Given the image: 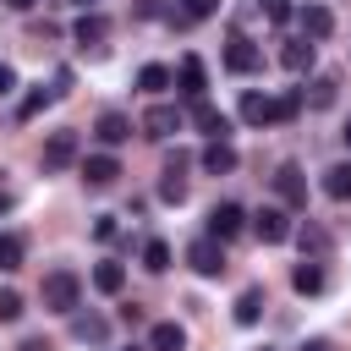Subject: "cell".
Segmentation results:
<instances>
[{
    "mask_svg": "<svg viewBox=\"0 0 351 351\" xmlns=\"http://www.w3.org/2000/svg\"><path fill=\"white\" fill-rule=\"evenodd\" d=\"M176 82H181V93L197 104V99H203V88H208V71H203V60H197V55H186V60H181V71H176Z\"/></svg>",
    "mask_w": 351,
    "mask_h": 351,
    "instance_id": "obj_16",
    "label": "cell"
},
{
    "mask_svg": "<svg viewBox=\"0 0 351 351\" xmlns=\"http://www.w3.org/2000/svg\"><path fill=\"white\" fill-rule=\"evenodd\" d=\"M302 351H329V346H324V340H307V346H302Z\"/></svg>",
    "mask_w": 351,
    "mask_h": 351,
    "instance_id": "obj_40",
    "label": "cell"
},
{
    "mask_svg": "<svg viewBox=\"0 0 351 351\" xmlns=\"http://www.w3.org/2000/svg\"><path fill=\"white\" fill-rule=\"evenodd\" d=\"M16 318H22V291L0 285V324H16Z\"/></svg>",
    "mask_w": 351,
    "mask_h": 351,
    "instance_id": "obj_30",
    "label": "cell"
},
{
    "mask_svg": "<svg viewBox=\"0 0 351 351\" xmlns=\"http://www.w3.org/2000/svg\"><path fill=\"white\" fill-rule=\"evenodd\" d=\"M71 5H82V11H93V5H99V0H71Z\"/></svg>",
    "mask_w": 351,
    "mask_h": 351,
    "instance_id": "obj_41",
    "label": "cell"
},
{
    "mask_svg": "<svg viewBox=\"0 0 351 351\" xmlns=\"http://www.w3.org/2000/svg\"><path fill=\"white\" fill-rule=\"evenodd\" d=\"M186 346V329L181 324H154L148 329V351H181Z\"/></svg>",
    "mask_w": 351,
    "mask_h": 351,
    "instance_id": "obj_23",
    "label": "cell"
},
{
    "mask_svg": "<svg viewBox=\"0 0 351 351\" xmlns=\"http://www.w3.org/2000/svg\"><path fill=\"white\" fill-rule=\"evenodd\" d=\"M291 285H296V296H318V291H324V263H318V258H302V263L291 269Z\"/></svg>",
    "mask_w": 351,
    "mask_h": 351,
    "instance_id": "obj_18",
    "label": "cell"
},
{
    "mask_svg": "<svg viewBox=\"0 0 351 351\" xmlns=\"http://www.w3.org/2000/svg\"><path fill=\"white\" fill-rule=\"evenodd\" d=\"M93 236H99V241H110V236H115V219H110V214H99V219H93Z\"/></svg>",
    "mask_w": 351,
    "mask_h": 351,
    "instance_id": "obj_36",
    "label": "cell"
},
{
    "mask_svg": "<svg viewBox=\"0 0 351 351\" xmlns=\"http://www.w3.org/2000/svg\"><path fill=\"white\" fill-rule=\"evenodd\" d=\"M241 225H247L241 203H214V208H208V236H214V241H230Z\"/></svg>",
    "mask_w": 351,
    "mask_h": 351,
    "instance_id": "obj_9",
    "label": "cell"
},
{
    "mask_svg": "<svg viewBox=\"0 0 351 351\" xmlns=\"http://www.w3.org/2000/svg\"><path fill=\"white\" fill-rule=\"evenodd\" d=\"M5 5H11V11H27V5H33V0H5Z\"/></svg>",
    "mask_w": 351,
    "mask_h": 351,
    "instance_id": "obj_39",
    "label": "cell"
},
{
    "mask_svg": "<svg viewBox=\"0 0 351 351\" xmlns=\"http://www.w3.org/2000/svg\"><path fill=\"white\" fill-rule=\"evenodd\" d=\"M137 126H143V137L165 143V137H176V132H181V110H176V104H148Z\"/></svg>",
    "mask_w": 351,
    "mask_h": 351,
    "instance_id": "obj_4",
    "label": "cell"
},
{
    "mask_svg": "<svg viewBox=\"0 0 351 351\" xmlns=\"http://www.w3.org/2000/svg\"><path fill=\"white\" fill-rule=\"evenodd\" d=\"M324 197H335V203L351 197V165H329L324 170Z\"/></svg>",
    "mask_w": 351,
    "mask_h": 351,
    "instance_id": "obj_25",
    "label": "cell"
},
{
    "mask_svg": "<svg viewBox=\"0 0 351 351\" xmlns=\"http://www.w3.org/2000/svg\"><path fill=\"white\" fill-rule=\"evenodd\" d=\"M93 137H99L104 148H115V143H126V137H132V121H126L121 110H104V115L93 121Z\"/></svg>",
    "mask_w": 351,
    "mask_h": 351,
    "instance_id": "obj_13",
    "label": "cell"
},
{
    "mask_svg": "<svg viewBox=\"0 0 351 351\" xmlns=\"http://www.w3.org/2000/svg\"><path fill=\"white\" fill-rule=\"evenodd\" d=\"M49 99H55V93H44V88H33V93H27L22 104H16V115H22V121H33V115H38V110H44Z\"/></svg>",
    "mask_w": 351,
    "mask_h": 351,
    "instance_id": "obj_33",
    "label": "cell"
},
{
    "mask_svg": "<svg viewBox=\"0 0 351 351\" xmlns=\"http://www.w3.org/2000/svg\"><path fill=\"white\" fill-rule=\"evenodd\" d=\"M192 121H197V132H208V143H225V132H230V115H225V110H214L208 99H197V104H192Z\"/></svg>",
    "mask_w": 351,
    "mask_h": 351,
    "instance_id": "obj_12",
    "label": "cell"
},
{
    "mask_svg": "<svg viewBox=\"0 0 351 351\" xmlns=\"http://www.w3.org/2000/svg\"><path fill=\"white\" fill-rule=\"evenodd\" d=\"M296 27H302V38H307V44H318V38H329V33H335V11H329V5H318V0H307V5L296 11Z\"/></svg>",
    "mask_w": 351,
    "mask_h": 351,
    "instance_id": "obj_6",
    "label": "cell"
},
{
    "mask_svg": "<svg viewBox=\"0 0 351 351\" xmlns=\"http://www.w3.org/2000/svg\"><path fill=\"white\" fill-rule=\"evenodd\" d=\"M258 5H263V16H269L274 27H285V22L296 16V11H291V0H258Z\"/></svg>",
    "mask_w": 351,
    "mask_h": 351,
    "instance_id": "obj_34",
    "label": "cell"
},
{
    "mask_svg": "<svg viewBox=\"0 0 351 351\" xmlns=\"http://www.w3.org/2000/svg\"><path fill=\"white\" fill-rule=\"evenodd\" d=\"M121 285H126V269H121V263H99V269H93V291H104V296H115Z\"/></svg>",
    "mask_w": 351,
    "mask_h": 351,
    "instance_id": "obj_27",
    "label": "cell"
},
{
    "mask_svg": "<svg viewBox=\"0 0 351 351\" xmlns=\"http://www.w3.org/2000/svg\"><path fill=\"white\" fill-rule=\"evenodd\" d=\"M186 165H192L186 148H176V154L165 159V170H159V176H165V181H159V197H165V203H181V197H186Z\"/></svg>",
    "mask_w": 351,
    "mask_h": 351,
    "instance_id": "obj_5",
    "label": "cell"
},
{
    "mask_svg": "<svg viewBox=\"0 0 351 351\" xmlns=\"http://www.w3.org/2000/svg\"><path fill=\"white\" fill-rule=\"evenodd\" d=\"M115 176H121V159H115V154H88V159H82V181H88V186H110Z\"/></svg>",
    "mask_w": 351,
    "mask_h": 351,
    "instance_id": "obj_14",
    "label": "cell"
},
{
    "mask_svg": "<svg viewBox=\"0 0 351 351\" xmlns=\"http://www.w3.org/2000/svg\"><path fill=\"white\" fill-rule=\"evenodd\" d=\"M170 82H176V71H170V66H159V60H148V66L137 71V88H143V93H165Z\"/></svg>",
    "mask_w": 351,
    "mask_h": 351,
    "instance_id": "obj_24",
    "label": "cell"
},
{
    "mask_svg": "<svg viewBox=\"0 0 351 351\" xmlns=\"http://www.w3.org/2000/svg\"><path fill=\"white\" fill-rule=\"evenodd\" d=\"M11 88H16V71H11V66H5V60H0V99H5V93H11Z\"/></svg>",
    "mask_w": 351,
    "mask_h": 351,
    "instance_id": "obj_37",
    "label": "cell"
},
{
    "mask_svg": "<svg viewBox=\"0 0 351 351\" xmlns=\"http://www.w3.org/2000/svg\"><path fill=\"white\" fill-rule=\"evenodd\" d=\"M225 66H230V71H241V77H252V71L263 66V55H258V44H252V38H241V33H236V38L225 44Z\"/></svg>",
    "mask_w": 351,
    "mask_h": 351,
    "instance_id": "obj_10",
    "label": "cell"
},
{
    "mask_svg": "<svg viewBox=\"0 0 351 351\" xmlns=\"http://www.w3.org/2000/svg\"><path fill=\"white\" fill-rule=\"evenodd\" d=\"M27 263V241L16 230H0V274H16Z\"/></svg>",
    "mask_w": 351,
    "mask_h": 351,
    "instance_id": "obj_21",
    "label": "cell"
},
{
    "mask_svg": "<svg viewBox=\"0 0 351 351\" xmlns=\"http://www.w3.org/2000/svg\"><path fill=\"white\" fill-rule=\"evenodd\" d=\"M143 269L165 274V269H170V241H159V236H154V241H143Z\"/></svg>",
    "mask_w": 351,
    "mask_h": 351,
    "instance_id": "obj_28",
    "label": "cell"
},
{
    "mask_svg": "<svg viewBox=\"0 0 351 351\" xmlns=\"http://www.w3.org/2000/svg\"><path fill=\"white\" fill-rule=\"evenodd\" d=\"M186 263L203 274V280H214V274H225V241H214V236H197L192 247H186Z\"/></svg>",
    "mask_w": 351,
    "mask_h": 351,
    "instance_id": "obj_3",
    "label": "cell"
},
{
    "mask_svg": "<svg viewBox=\"0 0 351 351\" xmlns=\"http://www.w3.org/2000/svg\"><path fill=\"white\" fill-rule=\"evenodd\" d=\"M236 115H241L247 126H274V99H263L258 88H247L241 104H236Z\"/></svg>",
    "mask_w": 351,
    "mask_h": 351,
    "instance_id": "obj_11",
    "label": "cell"
},
{
    "mask_svg": "<svg viewBox=\"0 0 351 351\" xmlns=\"http://www.w3.org/2000/svg\"><path fill=\"white\" fill-rule=\"evenodd\" d=\"M38 302H44V313H77V302H82V280H77L71 269H55V274H44Z\"/></svg>",
    "mask_w": 351,
    "mask_h": 351,
    "instance_id": "obj_1",
    "label": "cell"
},
{
    "mask_svg": "<svg viewBox=\"0 0 351 351\" xmlns=\"http://www.w3.org/2000/svg\"><path fill=\"white\" fill-rule=\"evenodd\" d=\"M132 11H137L143 22H148V16H165V5H159V0H132Z\"/></svg>",
    "mask_w": 351,
    "mask_h": 351,
    "instance_id": "obj_35",
    "label": "cell"
},
{
    "mask_svg": "<svg viewBox=\"0 0 351 351\" xmlns=\"http://www.w3.org/2000/svg\"><path fill=\"white\" fill-rule=\"evenodd\" d=\"M214 11H219V0H181V16L186 22H208Z\"/></svg>",
    "mask_w": 351,
    "mask_h": 351,
    "instance_id": "obj_32",
    "label": "cell"
},
{
    "mask_svg": "<svg viewBox=\"0 0 351 351\" xmlns=\"http://www.w3.org/2000/svg\"><path fill=\"white\" fill-rule=\"evenodd\" d=\"M302 115V93H280L274 99V126H285V121H296Z\"/></svg>",
    "mask_w": 351,
    "mask_h": 351,
    "instance_id": "obj_31",
    "label": "cell"
},
{
    "mask_svg": "<svg viewBox=\"0 0 351 351\" xmlns=\"http://www.w3.org/2000/svg\"><path fill=\"white\" fill-rule=\"evenodd\" d=\"M274 192H280V203H285V208H302V203H307L302 165H280V170H274Z\"/></svg>",
    "mask_w": 351,
    "mask_h": 351,
    "instance_id": "obj_8",
    "label": "cell"
},
{
    "mask_svg": "<svg viewBox=\"0 0 351 351\" xmlns=\"http://www.w3.org/2000/svg\"><path fill=\"white\" fill-rule=\"evenodd\" d=\"M258 318H263V291L247 285V291L236 296V324H258Z\"/></svg>",
    "mask_w": 351,
    "mask_h": 351,
    "instance_id": "obj_26",
    "label": "cell"
},
{
    "mask_svg": "<svg viewBox=\"0 0 351 351\" xmlns=\"http://www.w3.org/2000/svg\"><path fill=\"white\" fill-rule=\"evenodd\" d=\"M71 340H82V346H104V340H110V324H104L99 313H71Z\"/></svg>",
    "mask_w": 351,
    "mask_h": 351,
    "instance_id": "obj_15",
    "label": "cell"
},
{
    "mask_svg": "<svg viewBox=\"0 0 351 351\" xmlns=\"http://www.w3.org/2000/svg\"><path fill=\"white\" fill-rule=\"evenodd\" d=\"M313 55H318V44H307V38H291V44L280 49V66L302 77V71H313Z\"/></svg>",
    "mask_w": 351,
    "mask_h": 351,
    "instance_id": "obj_19",
    "label": "cell"
},
{
    "mask_svg": "<svg viewBox=\"0 0 351 351\" xmlns=\"http://www.w3.org/2000/svg\"><path fill=\"white\" fill-rule=\"evenodd\" d=\"M197 165H203L208 176H230V170H236V148H230V143H208V148L197 154Z\"/></svg>",
    "mask_w": 351,
    "mask_h": 351,
    "instance_id": "obj_20",
    "label": "cell"
},
{
    "mask_svg": "<svg viewBox=\"0 0 351 351\" xmlns=\"http://www.w3.org/2000/svg\"><path fill=\"white\" fill-rule=\"evenodd\" d=\"M296 241H302V252H313V258H324V252H329V236H324L318 225H302V230H296Z\"/></svg>",
    "mask_w": 351,
    "mask_h": 351,
    "instance_id": "obj_29",
    "label": "cell"
},
{
    "mask_svg": "<svg viewBox=\"0 0 351 351\" xmlns=\"http://www.w3.org/2000/svg\"><path fill=\"white\" fill-rule=\"evenodd\" d=\"M77 154H82V137H77V132H49V143H44V170H66V165H77Z\"/></svg>",
    "mask_w": 351,
    "mask_h": 351,
    "instance_id": "obj_7",
    "label": "cell"
},
{
    "mask_svg": "<svg viewBox=\"0 0 351 351\" xmlns=\"http://www.w3.org/2000/svg\"><path fill=\"white\" fill-rule=\"evenodd\" d=\"M104 33H110V22H104L99 11H82V16H77V27H71V38H77V44H104Z\"/></svg>",
    "mask_w": 351,
    "mask_h": 351,
    "instance_id": "obj_22",
    "label": "cell"
},
{
    "mask_svg": "<svg viewBox=\"0 0 351 351\" xmlns=\"http://www.w3.org/2000/svg\"><path fill=\"white\" fill-rule=\"evenodd\" d=\"M252 230H258L263 247H280V241H291V214L274 208V203H263V208L252 214Z\"/></svg>",
    "mask_w": 351,
    "mask_h": 351,
    "instance_id": "obj_2",
    "label": "cell"
},
{
    "mask_svg": "<svg viewBox=\"0 0 351 351\" xmlns=\"http://www.w3.org/2000/svg\"><path fill=\"white\" fill-rule=\"evenodd\" d=\"M121 351H143V346H121Z\"/></svg>",
    "mask_w": 351,
    "mask_h": 351,
    "instance_id": "obj_43",
    "label": "cell"
},
{
    "mask_svg": "<svg viewBox=\"0 0 351 351\" xmlns=\"http://www.w3.org/2000/svg\"><path fill=\"white\" fill-rule=\"evenodd\" d=\"M340 137H346V148H351V121H346V132H340Z\"/></svg>",
    "mask_w": 351,
    "mask_h": 351,
    "instance_id": "obj_42",
    "label": "cell"
},
{
    "mask_svg": "<svg viewBox=\"0 0 351 351\" xmlns=\"http://www.w3.org/2000/svg\"><path fill=\"white\" fill-rule=\"evenodd\" d=\"M16 351H49V340H22Z\"/></svg>",
    "mask_w": 351,
    "mask_h": 351,
    "instance_id": "obj_38",
    "label": "cell"
},
{
    "mask_svg": "<svg viewBox=\"0 0 351 351\" xmlns=\"http://www.w3.org/2000/svg\"><path fill=\"white\" fill-rule=\"evenodd\" d=\"M335 93H340V82H335L329 71H318V77L302 88V104H307V110H329V104H335Z\"/></svg>",
    "mask_w": 351,
    "mask_h": 351,
    "instance_id": "obj_17",
    "label": "cell"
}]
</instances>
